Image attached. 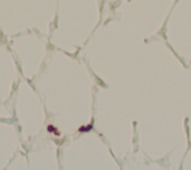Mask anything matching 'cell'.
I'll return each mask as SVG.
<instances>
[{"instance_id":"cell-1","label":"cell","mask_w":191,"mask_h":170,"mask_svg":"<svg viewBox=\"0 0 191 170\" xmlns=\"http://www.w3.org/2000/svg\"><path fill=\"white\" fill-rule=\"evenodd\" d=\"M48 131H49V132H54V134H56L57 136L59 135V132H58L57 129H56V128H55L54 126H52V125H49V126H48Z\"/></svg>"},{"instance_id":"cell-2","label":"cell","mask_w":191,"mask_h":170,"mask_svg":"<svg viewBox=\"0 0 191 170\" xmlns=\"http://www.w3.org/2000/svg\"><path fill=\"white\" fill-rule=\"evenodd\" d=\"M92 129V125H88V126H83L82 128H80V131H88Z\"/></svg>"}]
</instances>
